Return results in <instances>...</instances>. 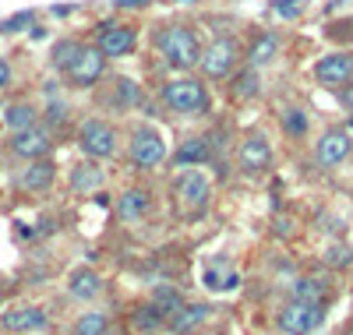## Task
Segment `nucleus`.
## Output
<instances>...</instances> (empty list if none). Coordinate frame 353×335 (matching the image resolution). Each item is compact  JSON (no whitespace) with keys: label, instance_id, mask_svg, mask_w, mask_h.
Wrapping results in <instances>:
<instances>
[{"label":"nucleus","instance_id":"obj_33","mask_svg":"<svg viewBox=\"0 0 353 335\" xmlns=\"http://www.w3.org/2000/svg\"><path fill=\"white\" fill-rule=\"evenodd\" d=\"M8 85H11V64L0 60V88H8Z\"/></svg>","mask_w":353,"mask_h":335},{"label":"nucleus","instance_id":"obj_15","mask_svg":"<svg viewBox=\"0 0 353 335\" xmlns=\"http://www.w3.org/2000/svg\"><path fill=\"white\" fill-rule=\"evenodd\" d=\"M209 307L205 303H194V307H181L173 318H170V328L176 332V335H188V332H194V328H201L205 321H209Z\"/></svg>","mask_w":353,"mask_h":335},{"label":"nucleus","instance_id":"obj_3","mask_svg":"<svg viewBox=\"0 0 353 335\" xmlns=\"http://www.w3.org/2000/svg\"><path fill=\"white\" fill-rule=\"evenodd\" d=\"M131 159L141 170H156L166 159V138H163V131L149 128V124L134 128V134H131Z\"/></svg>","mask_w":353,"mask_h":335},{"label":"nucleus","instance_id":"obj_36","mask_svg":"<svg viewBox=\"0 0 353 335\" xmlns=\"http://www.w3.org/2000/svg\"><path fill=\"white\" fill-rule=\"evenodd\" d=\"M346 131H353V116H350V124H346Z\"/></svg>","mask_w":353,"mask_h":335},{"label":"nucleus","instance_id":"obj_31","mask_svg":"<svg viewBox=\"0 0 353 335\" xmlns=\"http://www.w3.org/2000/svg\"><path fill=\"white\" fill-rule=\"evenodd\" d=\"M272 8L279 11V14H286V18H293L301 8H304V0H272Z\"/></svg>","mask_w":353,"mask_h":335},{"label":"nucleus","instance_id":"obj_5","mask_svg":"<svg viewBox=\"0 0 353 335\" xmlns=\"http://www.w3.org/2000/svg\"><path fill=\"white\" fill-rule=\"evenodd\" d=\"M318 325H321V303H311V300L293 296L279 314V328L286 335H311Z\"/></svg>","mask_w":353,"mask_h":335},{"label":"nucleus","instance_id":"obj_4","mask_svg":"<svg viewBox=\"0 0 353 335\" xmlns=\"http://www.w3.org/2000/svg\"><path fill=\"white\" fill-rule=\"evenodd\" d=\"M78 145H81V152L88 159H110L117 152V131L110 124H103L99 116H92V120H85V124H81Z\"/></svg>","mask_w":353,"mask_h":335},{"label":"nucleus","instance_id":"obj_13","mask_svg":"<svg viewBox=\"0 0 353 335\" xmlns=\"http://www.w3.org/2000/svg\"><path fill=\"white\" fill-rule=\"evenodd\" d=\"M176 198H181L184 205H191V208H205V201H209V180H205L198 170L181 173V180H176Z\"/></svg>","mask_w":353,"mask_h":335},{"label":"nucleus","instance_id":"obj_20","mask_svg":"<svg viewBox=\"0 0 353 335\" xmlns=\"http://www.w3.org/2000/svg\"><path fill=\"white\" fill-rule=\"evenodd\" d=\"M166 321H170V314L159 307V303H149V307H138V311H134L131 328H134V332H156V328H163Z\"/></svg>","mask_w":353,"mask_h":335},{"label":"nucleus","instance_id":"obj_26","mask_svg":"<svg viewBox=\"0 0 353 335\" xmlns=\"http://www.w3.org/2000/svg\"><path fill=\"white\" fill-rule=\"evenodd\" d=\"M233 96H237V99H254V96H258V78H254V71H244V74L233 78Z\"/></svg>","mask_w":353,"mask_h":335},{"label":"nucleus","instance_id":"obj_18","mask_svg":"<svg viewBox=\"0 0 353 335\" xmlns=\"http://www.w3.org/2000/svg\"><path fill=\"white\" fill-rule=\"evenodd\" d=\"M43 325H46V311H39V307H21V311L4 314V328H11V332H32Z\"/></svg>","mask_w":353,"mask_h":335},{"label":"nucleus","instance_id":"obj_1","mask_svg":"<svg viewBox=\"0 0 353 335\" xmlns=\"http://www.w3.org/2000/svg\"><path fill=\"white\" fill-rule=\"evenodd\" d=\"M156 46H159V53L166 57V64L176 68V71L194 68V64H198V57H201V43H198V36L191 32V28H184V25H170V28H163L159 39H156Z\"/></svg>","mask_w":353,"mask_h":335},{"label":"nucleus","instance_id":"obj_34","mask_svg":"<svg viewBox=\"0 0 353 335\" xmlns=\"http://www.w3.org/2000/svg\"><path fill=\"white\" fill-rule=\"evenodd\" d=\"M117 4H121V8H131V4L141 8V4H149V0H117Z\"/></svg>","mask_w":353,"mask_h":335},{"label":"nucleus","instance_id":"obj_30","mask_svg":"<svg viewBox=\"0 0 353 335\" xmlns=\"http://www.w3.org/2000/svg\"><path fill=\"white\" fill-rule=\"evenodd\" d=\"M85 173H74V187H92V184H99V170H92V166H81Z\"/></svg>","mask_w":353,"mask_h":335},{"label":"nucleus","instance_id":"obj_35","mask_svg":"<svg viewBox=\"0 0 353 335\" xmlns=\"http://www.w3.org/2000/svg\"><path fill=\"white\" fill-rule=\"evenodd\" d=\"M343 103H346V106L353 110V92H346V96H343Z\"/></svg>","mask_w":353,"mask_h":335},{"label":"nucleus","instance_id":"obj_10","mask_svg":"<svg viewBox=\"0 0 353 335\" xmlns=\"http://www.w3.org/2000/svg\"><path fill=\"white\" fill-rule=\"evenodd\" d=\"M314 78L329 88H339L353 78V57L350 53H329L314 64Z\"/></svg>","mask_w":353,"mask_h":335},{"label":"nucleus","instance_id":"obj_12","mask_svg":"<svg viewBox=\"0 0 353 335\" xmlns=\"http://www.w3.org/2000/svg\"><path fill=\"white\" fill-rule=\"evenodd\" d=\"M138 43V32L131 25H103L99 28V50L103 57H128Z\"/></svg>","mask_w":353,"mask_h":335},{"label":"nucleus","instance_id":"obj_27","mask_svg":"<svg viewBox=\"0 0 353 335\" xmlns=\"http://www.w3.org/2000/svg\"><path fill=\"white\" fill-rule=\"evenodd\" d=\"M78 50H81V46H78L74 39H68V43H57V50H53V64L68 71V64L78 57Z\"/></svg>","mask_w":353,"mask_h":335},{"label":"nucleus","instance_id":"obj_9","mask_svg":"<svg viewBox=\"0 0 353 335\" xmlns=\"http://www.w3.org/2000/svg\"><path fill=\"white\" fill-rule=\"evenodd\" d=\"M50 145H53V138H50V131L39 128V124L25 128V131H18V134L11 138V152H14V156H21V159H43L46 152H50Z\"/></svg>","mask_w":353,"mask_h":335},{"label":"nucleus","instance_id":"obj_8","mask_svg":"<svg viewBox=\"0 0 353 335\" xmlns=\"http://www.w3.org/2000/svg\"><path fill=\"white\" fill-rule=\"evenodd\" d=\"M350 152H353V141L346 131H325L314 145V159H318V166L329 170V166H339Z\"/></svg>","mask_w":353,"mask_h":335},{"label":"nucleus","instance_id":"obj_37","mask_svg":"<svg viewBox=\"0 0 353 335\" xmlns=\"http://www.w3.org/2000/svg\"><path fill=\"white\" fill-rule=\"evenodd\" d=\"M350 335H353V332H350Z\"/></svg>","mask_w":353,"mask_h":335},{"label":"nucleus","instance_id":"obj_16","mask_svg":"<svg viewBox=\"0 0 353 335\" xmlns=\"http://www.w3.org/2000/svg\"><path fill=\"white\" fill-rule=\"evenodd\" d=\"M145 208H149V194L131 187V191L121 194V201H117V216H121V223H134V219L145 216Z\"/></svg>","mask_w":353,"mask_h":335},{"label":"nucleus","instance_id":"obj_24","mask_svg":"<svg viewBox=\"0 0 353 335\" xmlns=\"http://www.w3.org/2000/svg\"><path fill=\"white\" fill-rule=\"evenodd\" d=\"M106 328H110V318L103 311H88V314L78 318L74 335H106Z\"/></svg>","mask_w":353,"mask_h":335},{"label":"nucleus","instance_id":"obj_7","mask_svg":"<svg viewBox=\"0 0 353 335\" xmlns=\"http://www.w3.org/2000/svg\"><path fill=\"white\" fill-rule=\"evenodd\" d=\"M233 64H237V43L233 39H216L209 50H201V57H198V68H201V74L209 81L226 78L233 71Z\"/></svg>","mask_w":353,"mask_h":335},{"label":"nucleus","instance_id":"obj_23","mask_svg":"<svg viewBox=\"0 0 353 335\" xmlns=\"http://www.w3.org/2000/svg\"><path fill=\"white\" fill-rule=\"evenodd\" d=\"M293 296H297V300H311V303H325L329 283H321V279H301L297 286H293Z\"/></svg>","mask_w":353,"mask_h":335},{"label":"nucleus","instance_id":"obj_29","mask_svg":"<svg viewBox=\"0 0 353 335\" xmlns=\"http://www.w3.org/2000/svg\"><path fill=\"white\" fill-rule=\"evenodd\" d=\"M21 25H32V11H21V14H14L8 21H0V32H18Z\"/></svg>","mask_w":353,"mask_h":335},{"label":"nucleus","instance_id":"obj_32","mask_svg":"<svg viewBox=\"0 0 353 335\" xmlns=\"http://www.w3.org/2000/svg\"><path fill=\"white\" fill-rule=\"evenodd\" d=\"M325 261H332V265H350V251H346V247H332V251H325Z\"/></svg>","mask_w":353,"mask_h":335},{"label":"nucleus","instance_id":"obj_19","mask_svg":"<svg viewBox=\"0 0 353 335\" xmlns=\"http://www.w3.org/2000/svg\"><path fill=\"white\" fill-rule=\"evenodd\" d=\"M276 53H279V36L265 32V36H258V39L251 43L248 64H251V68H265V64H272V60H276Z\"/></svg>","mask_w":353,"mask_h":335},{"label":"nucleus","instance_id":"obj_14","mask_svg":"<svg viewBox=\"0 0 353 335\" xmlns=\"http://www.w3.org/2000/svg\"><path fill=\"white\" fill-rule=\"evenodd\" d=\"M18 184H21L25 191H46V187L53 184V163H46V159H32V163L21 170Z\"/></svg>","mask_w":353,"mask_h":335},{"label":"nucleus","instance_id":"obj_21","mask_svg":"<svg viewBox=\"0 0 353 335\" xmlns=\"http://www.w3.org/2000/svg\"><path fill=\"white\" fill-rule=\"evenodd\" d=\"M205 159H209V141L205 138H188L173 156L176 166H194V163H205Z\"/></svg>","mask_w":353,"mask_h":335},{"label":"nucleus","instance_id":"obj_25","mask_svg":"<svg viewBox=\"0 0 353 335\" xmlns=\"http://www.w3.org/2000/svg\"><path fill=\"white\" fill-rule=\"evenodd\" d=\"M283 128H286V134H293V138H304V134H307V113L297 110V106L283 110Z\"/></svg>","mask_w":353,"mask_h":335},{"label":"nucleus","instance_id":"obj_6","mask_svg":"<svg viewBox=\"0 0 353 335\" xmlns=\"http://www.w3.org/2000/svg\"><path fill=\"white\" fill-rule=\"evenodd\" d=\"M103 68H106V57L99 46H81L78 57L68 64V78L74 88H92L99 78H103Z\"/></svg>","mask_w":353,"mask_h":335},{"label":"nucleus","instance_id":"obj_11","mask_svg":"<svg viewBox=\"0 0 353 335\" xmlns=\"http://www.w3.org/2000/svg\"><path fill=\"white\" fill-rule=\"evenodd\" d=\"M237 159H241L244 173H261V170H269V163H272V145L265 141V134H248L241 141Z\"/></svg>","mask_w":353,"mask_h":335},{"label":"nucleus","instance_id":"obj_17","mask_svg":"<svg viewBox=\"0 0 353 335\" xmlns=\"http://www.w3.org/2000/svg\"><path fill=\"white\" fill-rule=\"evenodd\" d=\"M68 290H71V296H78V300H92V296H99L103 279L96 276L92 268H78V272H71V283H68Z\"/></svg>","mask_w":353,"mask_h":335},{"label":"nucleus","instance_id":"obj_22","mask_svg":"<svg viewBox=\"0 0 353 335\" xmlns=\"http://www.w3.org/2000/svg\"><path fill=\"white\" fill-rule=\"evenodd\" d=\"M4 124L18 134V131H25V128L36 124V110L28 106V103H14V106H8V113H4Z\"/></svg>","mask_w":353,"mask_h":335},{"label":"nucleus","instance_id":"obj_28","mask_svg":"<svg viewBox=\"0 0 353 335\" xmlns=\"http://www.w3.org/2000/svg\"><path fill=\"white\" fill-rule=\"evenodd\" d=\"M156 303H159V307H163V311H166L170 318H173L176 311H181V307H184V300H181V296H176L173 290H156Z\"/></svg>","mask_w":353,"mask_h":335},{"label":"nucleus","instance_id":"obj_2","mask_svg":"<svg viewBox=\"0 0 353 335\" xmlns=\"http://www.w3.org/2000/svg\"><path fill=\"white\" fill-rule=\"evenodd\" d=\"M163 103L173 113H184V116H201L209 113V92L198 78H173L163 85Z\"/></svg>","mask_w":353,"mask_h":335}]
</instances>
